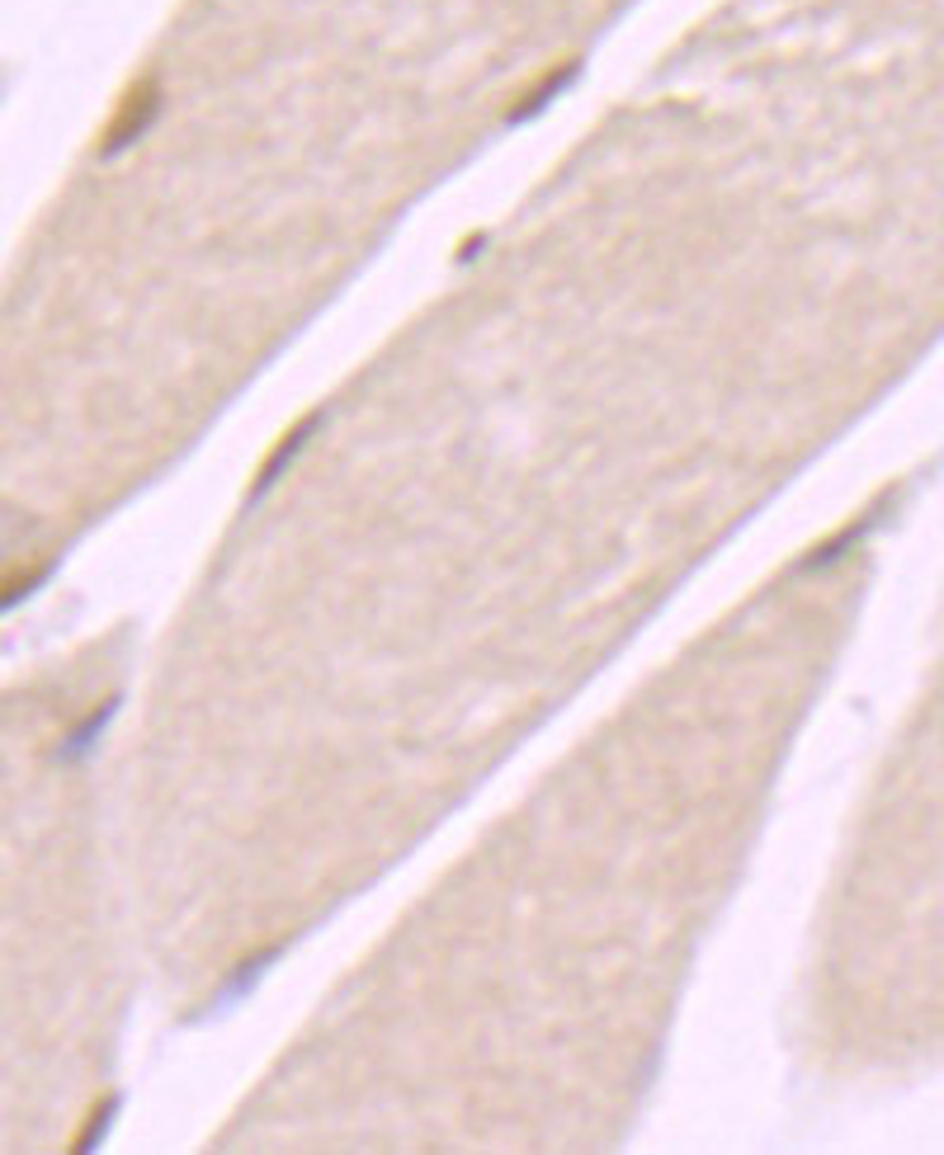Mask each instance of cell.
<instances>
[{"label": "cell", "instance_id": "obj_1", "mask_svg": "<svg viewBox=\"0 0 944 1155\" xmlns=\"http://www.w3.org/2000/svg\"><path fill=\"white\" fill-rule=\"evenodd\" d=\"M156 114H161V81L156 76H146L142 85H133L123 95V104H119V114H114V123H109V133H104V156H119V152H128L146 127L156 123Z\"/></svg>", "mask_w": 944, "mask_h": 1155}, {"label": "cell", "instance_id": "obj_2", "mask_svg": "<svg viewBox=\"0 0 944 1155\" xmlns=\"http://www.w3.org/2000/svg\"><path fill=\"white\" fill-rule=\"evenodd\" d=\"M317 425H322V416H307V420L298 425V430H293V435H288V439L280 443V449L270 453V462H265V468H261V477H255V487H251V500H261V495H265V491L274 487V477H280V472L288 468V462L298 458V449H303V443H307V435L317 430Z\"/></svg>", "mask_w": 944, "mask_h": 1155}, {"label": "cell", "instance_id": "obj_3", "mask_svg": "<svg viewBox=\"0 0 944 1155\" xmlns=\"http://www.w3.org/2000/svg\"><path fill=\"white\" fill-rule=\"evenodd\" d=\"M114 1113H119V1094H109L104 1104H100L95 1113H90V1123H85V1132L77 1136V1146H71V1151H77V1155H85V1151H95V1146L104 1142V1127L114 1123Z\"/></svg>", "mask_w": 944, "mask_h": 1155}, {"label": "cell", "instance_id": "obj_4", "mask_svg": "<svg viewBox=\"0 0 944 1155\" xmlns=\"http://www.w3.org/2000/svg\"><path fill=\"white\" fill-rule=\"evenodd\" d=\"M114 707H119V698H109V703L100 707V713H90V717L81 722V732H77V736H71V740L62 745V759H81V750H85V745H90V740H95V736L104 732V722H109V713H114Z\"/></svg>", "mask_w": 944, "mask_h": 1155}, {"label": "cell", "instance_id": "obj_5", "mask_svg": "<svg viewBox=\"0 0 944 1155\" xmlns=\"http://www.w3.org/2000/svg\"><path fill=\"white\" fill-rule=\"evenodd\" d=\"M43 575H48V566H39L33 575H24V581H20V575H10V581L0 585V609H10V604H20L24 594H33V590L43 585Z\"/></svg>", "mask_w": 944, "mask_h": 1155}]
</instances>
